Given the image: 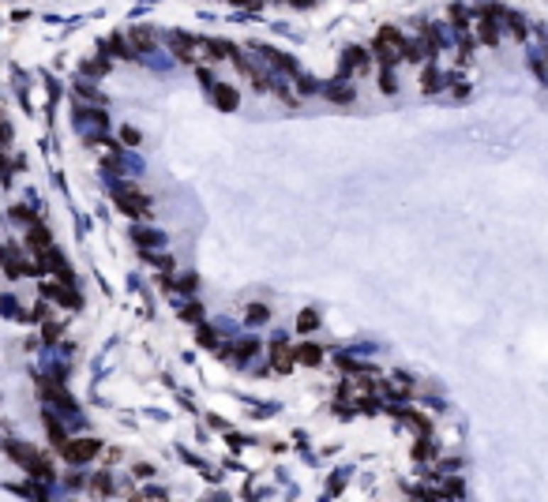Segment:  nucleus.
<instances>
[{
	"label": "nucleus",
	"mask_w": 548,
	"mask_h": 502,
	"mask_svg": "<svg viewBox=\"0 0 548 502\" xmlns=\"http://www.w3.org/2000/svg\"><path fill=\"white\" fill-rule=\"evenodd\" d=\"M68 457L72 461H90V457H94V442H75V446H68Z\"/></svg>",
	"instance_id": "1"
}]
</instances>
